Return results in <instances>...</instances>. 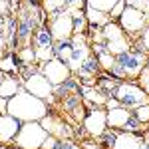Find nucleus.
<instances>
[{
    "mask_svg": "<svg viewBox=\"0 0 149 149\" xmlns=\"http://www.w3.org/2000/svg\"><path fill=\"white\" fill-rule=\"evenodd\" d=\"M147 66V58L141 52L135 50H127L115 56V62L111 66V74H113L117 80H123V78H137L139 72Z\"/></svg>",
    "mask_w": 149,
    "mask_h": 149,
    "instance_id": "2",
    "label": "nucleus"
},
{
    "mask_svg": "<svg viewBox=\"0 0 149 149\" xmlns=\"http://www.w3.org/2000/svg\"><path fill=\"white\" fill-rule=\"evenodd\" d=\"M54 149H80V145H76V143L70 141V139H58V143H56Z\"/></svg>",
    "mask_w": 149,
    "mask_h": 149,
    "instance_id": "37",
    "label": "nucleus"
},
{
    "mask_svg": "<svg viewBox=\"0 0 149 149\" xmlns=\"http://www.w3.org/2000/svg\"><path fill=\"white\" fill-rule=\"evenodd\" d=\"M46 137L48 131L40 125V121H22V127L12 143L20 149H40Z\"/></svg>",
    "mask_w": 149,
    "mask_h": 149,
    "instance_id": "3",
    "label": "nucleus"
},
{
    "mask_svg": "<svg viewBox=\"0 0 149 149\" xmlns=\"http://www.w3.org/2000/svg\"><path fill=\"white\" fill-rule=\"evenodd\" d=\"M40 72L44 74L48 78V81L52 84V86H58V84H62V81H66L72 76V70L66 62H62V60H58V58H52V60H48L42 64V68Z\"/></svg>",
    "mask_w": 149,
    "mask_h": 149,
    "instance_id": "9",
    "label": "nucleus"
},
{
    "mask_svg": "<svg viewBox=\"0 0 149 149\" xmlns=\"http://www.w3.org/2000/svg\"><path fill=\"white\" fill-rule=\"evenodd\" d=\"M34 46L36 48H52L54 46V38H52V32L46 26H40L34 34Z\"/></svg>",
    "mask_w": 149,
    "mask_h": 149,
    "instance_id": "21",
    "label": "nucleus"
},
{
    "mask_svg": "<svg viewBox=\"0 0 149 149\" xmlns=\"http://www.w3.org/2000/svg\"><path fill=\"white\" fill-rule=\"evenodd\" d=\"M131 113L137 117V121L143 125V123H149V103H143V105H139V107H135Z\"/></svg>",
    "mask_w": 149,
    "mask_h": 149,
    "instance_id": "30",
    "label": "nucleus"
},
{
    "mask_svg": "<svg viewBox=\"0 0 149 149\" xmlns=\"http://www.w3.org/2000/svg\"><path fill=\"white\" fill-rule=\"evenodd\" d=\"M8 113V100L6 97H0V115Z\"/></svg>",
    "mask_w": 149,
    "mask_h": 149,
    "instance_id": "42",
    "label": "nucleus"
},
{
    "mask_svg": "<svg viewBox=\"0 0 149 149\" xmlns=\"http://www.w3.org/2000/svg\"><path fill=\"white\" fill-rule=\"evenodd\" d=\"M86 20L92 24V26H95V28H103L105 24L109 22V16H107L105 12H100V10H95V8H90V6H88V10H86Z\"/></svg>",
    "mask_w": 149,
    "mask_h": 149,
    "instance_id": "24",
    "label": "nucleus"
},
{
    "mask_svg": "<svg viewBox=\"0 0 149 149\" xmlns=\"http://www.w3.org/2000/svg\"><path fill=\"white\" fill-rule=\"evenodd\" d=\"M103 105H105V107H107V109H111V107H119V105H121V103L117 102V97H107V100H105V103H103Z\"/></svg>",
    "mask_w": 149,
    "mask_h": 149,
    "instance_id": "40",
    "label": "nucleus"
},
{
    "mask_svg": "<svg viewBox=\"0 0 149 149\" xmlns=\"http://www.w3.org/2000/svg\"><path fill=\"white\" fill-rule=\"evenodd\" d=\"M0 81H2V80H0Z\"/></svg>",
    "mask_w": 149,
    "mask_h": 149,
    "instance_id": "50",
    "label": "nucleus"
},
{
    "mask_svg": "<svg viewBox=\"0 0 149 149\" xmlns=\"http://www.w3.org/2000/svg\"><path fill=\"white\" fill-rule=\"evenodd\" d=\"M139 86H141L143 92L149 95V68H147V66L139 72Z\"/></svg>",
    "mask_w": 149,
    "mask_h": 149,
    "instance_id": "35",
    "label": "nucleus"
},
{
    "mask_svg": "<svg viewBox=\"0 0 149 149\" xmlns=\"http://www.w3.org/2000/svg\"><path fill=\"white\" fill-rule=\"evenodd\" d=\"M78 92L84 95V100H86V103H88L90 107L103 105L105 100H107V95H105L103 92H100L95 86H81V84H80V90H78Z\"/></svg>",
    "mask_w": 149,
    "mask_h": 149,
    "instance_id": "16",
    "label": "nucleus"
},
{
    "mask_svg": "<svg viewBox=\"0 0 149 149\" xmlns=\"http://www.w3.org/2000/svg\"><path fill=\"white\" fill-rule=\"evenodd\" d=\"M50 32H52V38L54 42L56 40H68L74 34V20H72V12L64 10L58 12L52 16V22H50Z\"/></svg>",
    "mask_w": 149,
    "mask_h": 149,
    "instance_id": "8",
    "label": "nucleus"
},
{
    "mask_svg": "<svg viewBox=\"0 0 149 149\" xmlns=\"http://www.w3.org/2000/svg\"><path fill=\"white\" fill-rule=\"evenodd\" d=\"M56 143H58V137H54V135L48 133V137L44 139V143H42V147H40V149H54V147H56Z\"/></svg>",
    "mask_w": 149,
    "mask_h": 149,
    "instance_id": "39",
    "label": "nucleus"
},
{
    "mask_svg": "<svg viewBox=\"0 0 149 149\" xmlns=\"http://www.w3.org/2000/svg\"><path fill=\"white\" fill-rule=\"evenodd\" d=\"M64 102H62V105H64V109L68 111L74 119H78V121H81L84 117H86V113H84V105H81V97H80V92H74L70 93V95H66V97H62Z\"/></svg>",
    "mask_w": 149,
    "mask_h": 149,
    "instance_id": "14",
    "label": "nucleus"
},
{
    "mask_svg": "<svg viewBox=\"0 0 149 149\" xmlns=\"http://www.w3.org/2000/svg\"><path fill=\"white\" fill-rule=\"evenodd\" d=\"M105 115H107V125L113 127V129H121L123 123L127 121V117L131 115V109H127V107H123V105H119V107L105 109Z\"/></svg>",
    "mask_w": 149,
    "mask_h": 149,
    "instance_id": "15",
    "label": "nucleus"
},
{
    "mask_svg": "<svg viewBox=\"0 0 149 149\" xmlns=\"http://www.w3.org/2000/svg\"><path fill=\"white\" fill-rule=\"evenodd\" d=\"M72 12V20H74V34H84V30H86V14H81L80 10H76V8H70Z\"/></svg>",
    "mask_w": 149,
    "mask_h": 149,
    "instance_id": "26",
    "label": "nucleus"
},
{
    "mask_svg": "<svg viewBox=\"0 0 149 149\" xmlns=\"http://www.w3.org/2000/svg\"><path fill=\"white\" fill-rule=\"evenodd\" d=\"M72 54H70V60H68V66L72 72L80 68V64L90 56V48L86 44V38L84 34H72Z\"/></svg>",
    "mask_w": 149,
    "mask_h": 149,
    "instance_id": "11",
    "label": "nucleus"
},
{
    "mask_svg": "<svg viewBox=\"0 0 149 149\" xmlns=\"http://www.w3.org/2000/svg\"><path fill=\"white\" fill-rule=\"evenodd\" d=\"M0 80H2V72H0Z\"/></svg>",
    "mask_w": 149,
    "mask_h": 149,
    "instance_id": "46",
    "label": "nucleus"
},
{
    "mask_svg": "<svg viewBox=\"0 0 149 149\" xmlns=\"http://www.w3.org/2000/svg\"><path fill=\"white\" fill-rule=\"evenodd\" d=\"M16 62H20V60H18V56H14V54H8V56L0 58V72L2 74L20 72V64H16Z\"/></svg>",
    "mask_w": 149,
    "mask_h": 149,
    "instance_id": "25",
    "label": "nucleus"
},
{
    "mask_svg": "<svg viewBox=\"0 0 149 149\" xmlns=\"http://www.w3.org/2000/svg\"><path fill=\"white\" fill-rule=\"evenodd\" d=\"M141 50H143V54L149 52V26L143 28V34H141Z\"/></svg>",
    "mask_w": 149,
    "mask_h": 149,
    "instance_id": "38",
    "label": "nucleus"
},
{
    "mask_svg": "<svg viewBox=\"0 0 149 149\" xmlns=\"http://www.w3.org/2000/svg\"><path fill=\"white\" fill-rule=\"evenodd\" d=\"M113 97H117V102L127 109H135L143 103H149V95L143 92V88L137 84H131V81H119Z\"/></svg>",
    "mask_w": 149,
    "mask_h": 149,
    "instance_id": "4",
    "label": "nucleus"
},
{
    "mask_svg": "<svg viewBox=\"0 0 149 149\" xmlns=\"http://www.w3.org/2000/svg\"><path fill=\"white\" fill-rule=\"evenodd\" d=\"M97 62H100V68L103 70H111V66H113V62H115V56L113 54H109V52H102V54H97Z\"/></svg>",
    "mask_w": 149,
    "mask_h": 149,
    "instance_id": "29",
    "label": "nucleus"
},
{
    "mask_svg": "<svg viewBox=\"0 0 149 149\" xmlns=\"http://www.w3.org/2000/svg\"><path fill=\"white\" fill-rule=\"evenodd\" d=\"M84 2H86V0H66L68 8H81V6H84Z\"/></svg>",
    "mask_w": 149,
    "mask_h": 149,
    "instance_id": "41",
    "label": "nucleus"
},
{
    "mask_svg": "<svg viewBox=\"0 0 149 149\" xmlns=\"http://www.w3.org/2000/svg\"><path fill=\"white\" fill-rule=\"evenodd\" d=\"M4 48H6V40H4V34L0 32V52H2Z\"/></svg>",
    "mask_w": 149,
    "mask_h": 149,
    "instance_id": "44",
    "label": "nucleus"
},
{
    "mask_svg": "<svg viewBox=\"0 0 149 149\" xmlns=\"http://www.w3.org/2000/svg\"><path fill=\"white\" fill-rule=\"evenodd\" d=\"M78 90H80V81L74 80V78L70 76L66 81H62V84L54 86V95H58V97H66V95H70V93L78 92Z\"/></svg>",
    "mask_w": 149,
    "mask_h": 149,
    "instance_id": "20",
    "label": "nucleus"
},
{
    "mask_svg": "<svg viewBox=\"0 0 149 149\" xmlns=\"http://www.w3.org/2000/svg\"><path fill=\"white\" fill-rule=\"evenodd\" d=\"M119 0H86V6H90V8H95V10L100 12H107L113 8L115 4H117Z\"/></svg>",
    "mask_w": 149,
    "mask_h": 149,
    "instance_id": "27",
    "label": "nucleus"
},
{
    "mask_svg": "<svg viewBox=\"0 0 149 149\" xmlns=\"http://www.w3.org/2000/svg\"><path fill=\"white\" fill-rule=\"evenodd\" d=\"M34 26H36V22H34V18H32L30 14H24L22 18H20L18 32H16V38H18L20 44H28V40H30V32H32Z\"/></svg>",
    "mask_w": 149,
    "mask_h": 149,
    "instance_id": "18",
    "label": "nucleus"
},
{
    "mask_svg": "<svg viewBox=\"0 0 149 149\" xmlns=\"http://www.w3.org/2000/svg\"><path fill=\"white\" fill-rule=\"evenodd\" d=\"M44 10L50 14H58V12L68 10V4L66 0H44Z\"/></svg>",
    "mask_w": 149,
    "mask_h": 149,
    "instance_id": "28",
    "label": "nucleus"
},
{
    "mask_svg": "<svg viewBox=\"0 0 149 149\" xmlns=\"http://www.w3.org/2000/svg\"><path fill=\"white\" fill-rule=\"evenodd\" d=\"M123 8H125V0H119L117 4H115L111 10L107 12V16H109V20H113V18H119L121 16V12H123Z\"/></svg>",
    "mask_w": 149,
    "mask_h": 149,
    "instance_id": "36",
    "label": "nucleus"
},
{
    "mask_svg": "<svg viewBox=\"0 0 149 149\" xmlns=\"http://www.w3.org/2000/svg\"><path fill=\"white\" fill-rule=\"evenodd\" d=\"M14 149H20V147H14Z\"/></svg>",
    "mask_w": 149,
    "mask_h": 149,
    "instance_id": "47",
    "label": "nucleus"
},
{
    "mask_svg": "<svg viewBox=\"0 0 149 149\" xmlns=\"http://www.w3.org/2000/svg\"><path fill=\"white\" fill-rule=\"evenodd\" d=\"M22 88L26 92H30L32 95L44 100V102H46V100L48 102H54V86L48 81V78L42 72H36L32 76H28V78L24 80Z\"/></svg>",
    "mask_w": 149,
    "mask_h": 149,
    "instance_id": "6",
    "label": "nucleus"
},
{
    "mask_svg": "<svg viewBox=\"0 0 149 149\" xmlns=\"http://www.w3.org/2000/svg\"><path fill=\"white\" fill-rule=\"evenodd\" d=\"M141 141H143V137L137 135V133H129V131L117 133V139H115L111 149H139L141 147Z\"/></svg>",
    "mask_w": 149,
    "mask_h": 149,
    "instance_id": "17",
    "label": "nucleus"
},
{
    "mask_svg": "<svg viewBox=\"0 0 149 149\" xmlns=\"http://www.w3.org/2000/svg\"><path fill=\"white\" fill-rule=\"evenodd\" d=\"M40 125L46 129L50 135H54L58 139H70L74 135V131H72V127H68L66 123H62L60 119H58L56 115H50L46 113L42 119H40Z\"/></svg>",
    "mask_w": 149,
    "mask_h": 149,
    "instance_id": "12",
    "label": "nucleus"
},
{
    "mask_svg": "<svg viewBox=\"0 0 149 149\" xmlns=\"http://www.w3.org/2000/svg\"><path fill=\"white\" fill-rule=\"evenodd\" d=\"M18 60L22 62V64H32L36 60V54H34V48H24L22 52L18 54Z\"/></svg>",
    "mask_w": 149,
    "mask_h": 149,
    "instance_id": "34",
    "label": "nucleus"
},
{
    "mask_svg": "<svg viewBox=\"0 0 149 149\" xmlns=\"http://www.w3.org/2000/svg\"><path fill=\"white\" fill-rule=\"evenodd\" d=\"M102 38H103L102 44L105 46V50H107L109 54H113V56L121 54V52H127V50H131L129 42H127L125 32H123L121 26L115 24L113 20H109V22L102 28Z\"/></svg>",
    "mask_w": 149,
    "mask_h": 149,
    "instance_id": "5",
    "label": "nucleus"
},
{
    "mask_svg": "<svg viewBox=\"0 0 149 149\" xmlns=\"http://www.w3.org/2000/svg\"><path fill=\"white\" fill-rule=\"evenodd\" d=\"M84 127L93 137H100L107 129V115H105V109L102 105H95V107L90 109V113L84 117Z\"/></svg>",
    "mask_w": 149,
    "mask_h": 149,
    "instance_id": "10",
    "label": "nucleus"
},
{
    "mask_svg": "<svg viewBox=\"0 0 149 149\" xmlns=\"http://www.w3.org/2000/svg\"><path fill=\"white\" fill-rule=\"evenodd\" d=\"M127 6H133V8H137V10H141L145 16H147L149 20V0H125Z\"/></svg>",
    "mask_w": 149,
    "mask_h": 149,
    "instance_id": "32",
    "label": "nucleus"
},
{
    "mask_svg": "<svg viewBox=\"0 0 149 149\" xmlns=\"http://www.w3.org/2000/svg\"><path fill=\"white\" fill-rule=\"evenodd\" d=\"M147 68H149V62H147Z\"/></svg>",
    "mask_w": 149,
    "mask_h": 149,
    "instance_id": "49",
    "label": "nucleus"
},
{
    "mask_svg": "<svg viewBox=\"0 0 149 149\" xmlns=\"http://www.w3.org/2000/svg\"><path fill=\"white\" fill-rule=\"evenodd\" d=\"M0 149H6V147H0Z\"/></svg>",
    "mask_w": 149,
    "mask_h": 149,
    "instance_id": "48",
    "label": "nucleus"
},
{
    "mask_svg": "<svg viewBox=\"0 0 149 149\" xmlns=\"http://www.w3.org/2000/svg\"><path fill=\"white\" fill-rule=\"evenodd\" d=\"M147 24H149V20H147V16H145L143 12L125 4V8L121 12V16H119V26H121V30H125L129 34H135V32H141Z\"/></svg>",
    "mask_w": 149,
    "mask_h": 149,
    "instance_id": "7",
    "label": "nucleus"
},
{
    "mask_svg": "<svg viewBox=\"0 0 149 149\" xmlns=\"http://www.w3.org/2000/svg\"><path fill=\"white\" fill-rule=\"evenodd\" d=\"M20 127H22V121L20 119H16V117H12L8 113L0 115V143H10V141H14L16 133L20 131Z\"/></svg>",
    "mask_w": 149,
    "mask_h": 149,
    "instance_id": "13",
    "label": "nucleus"
},
{
    "mask_svg": "<svg viewBox=\"0 0 149 149\" xmlns=\"http://www.w3.org/2000/svg\"><path fill=\"white\" fill-rule=\"evenodd\" d=\"M97 72H100V62H97L95 56H88L80 64V68L76 70V74H78L80 78H95Z\"/></svg>",
    "mask_w": 149,
    "mask_h": 149,
    "instance_id": "19",
    "label": "nucleus"
},
{
    "mask_svg": "<svg viewBox=\"0 0 149 149\" xmlns=\"http://www.w3.org/2000/svg\"><path fill=\"white\" fill-rule=\"evenodd\" d=\"M139 149H149V133L143 137V141H141V147Z\"/></svg>",
    "mask_w": 149,
    "mask_h": 149,
    "instance_id": "43",
    "label": "nucleus"
},
{
    "mask_svg": "<svg viewBox=\"0 0 149 149\" xmlns=\"http://www.w3.org/2000/svg\"><path fill=\"white\" fill-rule=\"evenodd\" d=\"M20 88H22V84L18 80H14V78H2V81H0V97L10 100L12 95H16V92Z\"/></svg>",
    "mask_w": 149,
    "mask_h": 149,
    "instance_id": "22",
    "label": "nucleus"
},
{
    "mask_svg": "<svg viewBox=\"0 0 149 149\" xmlns=\"http://www.w3.org/2000/svg\"><path fill=\"white\" fill-rule=\"evenodd\" d=\"M70 54H72V40H56L54 42V58L58 60H62V62H66L68 64L70 60Z\"/></svg>",
    "mask_w": 149,
    "mask_h": 149,
    "instance_id": "23",
    "label": "nucleus"
},
{
    "mask_svg": "<svg viewBox=\"0 0 149 149\" xmlns=\"http://www.w3.org/2000/svg\"><path fill=\"white\" fill-rule=\"evenodd\" d=\"M4 26H6V18H4V16H0V32H4V30H6Z\"/></svg>",
    "mask_w": 149,
    "mask_h": 149,
    "instance_id": "45",
    "label": "nucleus"
},
{
    "mask_svg": "<svg viewBox=\"0 0 149 149\" xmlns=\"http://www.w3.org/2000/svg\"><path fill=\"white\" fill-rule=\"evenodd\" d=\"M121 129H123V131H129V133H137L139 129H141V123L137 121V117L131 113L129 117H127V121L123 123V127H121Z\"/></svg>",
    "mask_w": 149,
    "mask_h": 149,
    "instance_id": "31",
    "label": "nucleus"
},
{
    "mask_svg": "<svg viewBox=\"0 0 149 149\" xmlns=\"http://www.w3.org/2000/svg\"><path fill=\"white\" fill-rule=\"evenodd\" d=\"M48 113V105L44 100L32 95L20 88L16 95H12L8 100V115L20 119V121H40Z\"/></svg>",
    "mask_w": 149,
    "mask_h": 149,
    "instance_id": "1",
    "label": "nucleus"
},
{
    "mask_svg": "<svg viewBox=\"0 0 149 149\" xmlns=\"http://www.w3.org/2000/svg\"><path fill=\"white\" fill-rule=\"evenodd\" d=\"M100 139H102V145H105V147H113L115 139H117V133L115 131H111V129H105L102 135H100Z\"/></svg>",
    "mask_w": 149,
    "mask_h": 149,
    "instance_id": "33",
    "label": "nucleus"
}]
</instances>
